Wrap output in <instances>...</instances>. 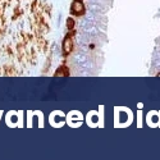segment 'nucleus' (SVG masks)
<instances>
[{
  "label": "nucleus",
  "instance_id": "5",
  "mask_svg": "<svg viewBox=\"0 0 160 160\" xmlns=\"http://www.w3.org/2000/svg\"><path fill=\"white\" fill-rule=\"evenodd\" d=\"M158 77H160V73H158Z\"/></svg>",
  "mask_w": 160,
  "mask_h": 160
},
{
  "label": "nucleus",
  "instance_id": "1",
  "mask_svg": "<svg viewBox=\"0 0 160 160\" xmlns=\"http://www.w3.org/2000/svg\"><path fill=\"white\" fill-rule=\"evenodd\" d=\"M40 0H0V76H12L9 69H19L12 59L32 58V48L48 30L49 13Z\"/></svg>",
  "mask_w": 160,
  "mask_h": 160
},
{
  "label": "nucleus",
  "instance_id": "4",
  "mask_svg": "<svg viewBox=\"0 0 160 160\" xmlns=\"http://www.w3.org/2000/svg\"><path fill=\"white\" fill-rule=\"evenodd\" d=\"M73 26H74V22L69 18V19H68V28H73Z\"/></svg>",
  "mask_w": 160,
  "mask_h": 160
},
{
  "label": "nucleus",
  "instance_id": "3",
  "mask_svg": "<svg viewBox=\"0 0 160 160\" xmlns=\"http://www.w3.org/2000/svg\"><path fill=\"white\" fill-rule=\"evenodd\" d=\"M73 50V41L71 37H65L63 41V51L64 54H69V52Z\"/></svg>",
  "mask_w": 160,
  "mask_h": 160
},
{
  "label": "nucleus",
  "instance_id": "2",
  "mask_svg": "<svg viewBox=\"0 0 160 160\" xmlns=\"http://www.w3.org/2000/svg\"><path fill=\"white\" fill-rule=\"evenodd\" d=\"M72 12L74 14H82L85 12V5L82 2H79V0H76V2L72 3Z\"/></svg>",
  "mask_w": 160,
  "mask_h": 160
}]
</instances>
